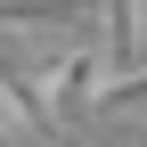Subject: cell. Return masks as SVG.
Masks as SVG:
<instances>
[{"label":"cell","instance_id":"1","mask_svg":"<svg viewBox=\"0 0 147 147\" xmlns=\"http://www.w3.org/2000/svg\"><path fill=\"white\" fill-rule=\"evenodd\" d=\"M33 82H41V98L57 106V123L98 115L106 82H115V49H106V33H98V41H82V49H65V57H57V65H41Z\"/></svg>","mask_w":147,"mask_h":147},{"label":"cell","instance_id":"2","mask_svg":"<svg viewBox=\"0 0 147 147\" xmlns=\"http://www.w3.org/2000/svg\"><path fill=\"white\" fill-rule=\"evenodd\" d=\"M147 41V0H106V49H115V65H131Z\"/></svg>","mask_w":147,"mask_h":147},{"label":"cell","instance_id":"3","mask_svg":"<svg viewBox=\"0 0 147 147\" xmlns=\"http://www.w3.org/2000/svg\"><path fill=\"white\" fill-rule=\"evenodd\" d=\"M49 123H57V106L41 98V82H25L8 65V131H49Z\"/></svg>","mask_w":147,"mask_h":147}]
</instances>
